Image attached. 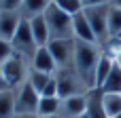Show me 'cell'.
Returning a JSON list of instances; mask_svg holds the SVG:
<instances>
[{"label":"cell","mask_w":121,"mask_h":118,"mask_svg":"<svg viewBox=\"0 0 121 118\" xmlns=\"http://www.w3.org/2000/svg\"><path fill=\"white\" fill-rule=\"evenodd\" d=\"M113 68H115V55L104 49L100 61H98V68H96V89H100L104 84V80L108 78V74L113 72Z\"/></svg>","instance_id":"obj_14"},{"label":"cell","mask_w":121,"mask_h":118,"mask_svg":"<svg viewBox=\"0 0 121 118\" xmlns=\"http://www.w3.org/2000/svg\"><path fill=\"white\" fill-rule=\"evenodd\" d=\"M23 17L19 11H0V38L11 42L15 32L19 30Z\"/></svg>","instance_id":"obj_9"},{"label":"cell","mask_w":121,"mask_h":118,"mask_svg":"<svg viewBox=\"0 0 121 118\" xmlns=\"http://www.w3.org/2000/svg\"><path fill=\"white\" fill-rule=\"evenodd\" d=\"M117 42H119V44H121V38H119V40H117Z\"/></svg>","instance_id":"obj_33"},{"label":"cell","mask_w":121,"mask_h":118,"mask_svg":"<svg viewBox=\"0 0 121 118\" xmlns=\"http://www.w3.org/2000/svg\"><path fill=\"white\" fill-rule=\"evenodd\" d=\"M2 70V76L6 80V87L11 91H15L17 87H21L26 80H28V74H30V65L19 57V55H13L6 63L0 65Z\"/></svg>","instance_id":"obj_6"},{"label":"cell","mask_w":121,"mask_h":118,"mask_svg":"<svg viewBox=\"0 0 121 118\" xmlns=\"http://www.w3.org/2000/svg\"><path fill=\"white\" fill-rule=\"evenodd\" d=\"M47 118H62V116H60V114H57V116H47Z\"/></svg>","instance_id":"obj_31"},{"label":"cell","mask_w":121,"mask_h":118,"mask_svg":"<svg viewBox=\"0 0 121 118\" xmlns=\"http://www.w3.org/2000/svg\"><path fill=\"white\" fill-rule=\"evenodd\" d=\"M13 55H15V53H13L11 42H6V40H2V38H0V65H2V63H6Z\"/></svg>","instance_id":"obj_24"},{"label":"cell","mask_w":121,"mask_h":118,"mask_svg":"<svg viewBox=\"0 0 121 118\" xmlns=\"http://www.w3.org/2000/svg\"><path fill=\"white\" fill-rule=\"evenodd\" d=\"M60 110H62V99H60V97H40L36 114H38L40 118L57 116V114H60Z\"/></svg>","instance_id":"obj_17"},{"label":"cell","mask_w":121,"mask_h":118,"mask_svg":"<svg viewBox=\"0 0 121 118\" xmlns=\"http://www.w3.org/2000/svg\"><path fill=\"white\" fill-rule=\"evenodd\" d=\"M108 34H111V40H117L121 36V8L113 4L108 8Z\"/></svg>","instance_id":"obj_20"},{"label":"cell","mask_w":121,"mask_h":118,"mask_svg":"<svg viewBox=\"0 0 121 118\" xmlns=\"http://www.w3.org/2000/svg\"><path fill=\"white\" fill-rule=\"evenodd\" d=\"M17 110H15V95L11 89L0 91V118H15Z\"/></svg>","instance_id":"obj_18"},{"label":"cell","mask_w":121,"mask_h":118,"mask_svg":"<svg viewBox=\"0 0 121 118\" xmlns=\"http://www.w3.org/2000/svg\"><path fill=\"white\" fill-rule=\"evenodd\" d=\"M51 78H53V74H45V72H38V70H30V74H28V82L36 89L38 95H43V91H45V87L49 84Z\"/></svg>","instance_id":"obj_21"},{"label":"cell","mask_w":121,"mask_h":118,"mask_svg":"<svg viewBox=\"0 0 121 118\" xmlns=\"http://www.w3.org/2000/svg\"><path fill=\"white\" fill-rule=\"evenodd\" d=\"M74 46H77V40L74 38H68V40H51L47 44L49 53L53 55L55 63H57V70L72 68V63H74Z\"/></svg>","instance_id":"obj_8"},{"label":"cell","mask_w":121,"mask_h":118,"mask_svg":"<svg viewBox=\"0 0 121 118\" xmlns=\"http://www.w3.org/2000/svg\"><path fill=\"white\" fill-rule=\"evenodd\" d=\"M113 4V0H83V6H106Z\"/></svg>","instance_id":"obj_26"},{"label":"cell","mask_w":121,"mask_h":118,"mask_svg":"<svg viewBox=\"0 0 121 118\" xmlns=\"http://www.w3.org/2000/svg\"><path fill=\"white\" fill-rule=\"evenodd\" d=\"M87 116L89 118H108L104 110V91L102 89H91L87 91Z\"/></svg>","instance_id":"obj_13"},{"label":"cell","mask_w":121,"mask_h":118,"mask_svg":"<svg viewBox=\"0 0 121 118\" xmlns=\"http://www.w3.org/2000/svg\"><path fill=\"white\" fill-rule=\"evenodd\" d=\"M74 118H89V116H87V112H85V114H81V116H74Z\"/></svg>","instance_id":"obj_30"},{"label":"cell","mask_w":121,"mask_h":118,"mask_svg":"<svg viewBox=\"0 0 121 118\" xmlns=\"http://www.w3.org/2000/svg\"><path fill=\"white\" fill-rule=\"evenodd\" d=\"M104 110L108 118L121 114V93H104Z\"/></svg>","instance_id":"obj_22"},{"label":"cell","mask_w":121,"mask_h":118,"mask_svg":"<svg viewBox=\"0 0 121 118\" xmlns=\"http://www.w3.org/2000/svg\"><path fill=\"white\" fill-rule=\"evenodd\" d=\"M30 21V27H32V34H34V40L38 46H47L51 42V36H49V27H47V21H45V15H38L34 19H28Z\"/></svg>","instance_id":"obj_15"},{"label":"cell","mask_w":121,"mask_h":118,"mask_svg":"<svg viewBox=\"0 0 121 118\" xmlns=\"http://www.w3.org/2000/svg\"><path fill=\"white\" fill-rule=\"evenodd\" d=\"M113 6H119L121 8V0H113Z\"/></svg>","instance_id":"obj_29"},{"label":"cell","mask_w":121,"mask_h":118,"mask_svg":"<svg viewBox=\"0 0 121 118\" xmlns=\"http://www.w3.org/2000/svg\"><path fill=\"white\" fill-rule=\"evenodd\" d=\"M55 6H60L62 11H66L68 15H77L81 13L85 6H83V0H53Z\"/></svg>","instance_id":"obj_23"},{"label":"cell","mask_w":121,"mask_h":118,"mask_svg":"<svg viewBox=\"0 0 121 118\" xmlns=\"http://www.w3.org/2000/svg\"><path fill=\"white\" fill-rule=\"evenodd\" d=\"M11 46H13V53L15 55H19L28 65H32V57H34L38 44L34 40V34H32V27H30V21L28 19L21 21L19 30L15 32V36L11 40Z\"/></svg>","instance_id":"obj_4"},{"label":"cell","mask_w":121,"mask_h":118,"mask_svg":"<svg viewBox=\"0 0 121 118\" xmlns=\"http://www.w3.org/2000/svg\"><path fill=\"white\" fill-rule=\"evenodd\" d=\"M108 8L111 4L106 6H85L83 13L94 30V36H96V42L100 46H106L111 42V34H108Z\"/></svg>","instance_id":"obj_5"},{"label":"cell","mask_w":121,"mask_h":118,"mask_svg":"<svg viewBox=\"0 0 121 118\" xmlns=\"http://www.w3.org/2000/svg\"><path fill=\"white\" fill-rule=\"evenodd\" d=\"M102 46L98 42H81L77 40L74 46V72L81 76V80L87 84V89H96V68L102 57Z\"/></svg>","instance_id":"obj_1"},{"label":"cell","mask_w":121,"mask_h":118,"mask_svg":"<svg viewBox=\"0 0 121 118\" xmlns=\"http://www.w3.org/2000/svg\"><path fill=\"white\" fill-rule=\"evenodd\" d=\"M30 70H38V72H45V74H55L57 72V63H55V59H53V55L49 53L47 46H38L36 49Z\"/></svg>","instance_id":"obj_10"},{"label":"cell","mask_w":121,"mask_h":118,"mask_svg":"<svg viewBox=\"0 0 121 118\" xmlns=\"http://www.w3.org/2000/svg\"><path fill=\"white\" fill-rule=\"evenodd\" d=\"M104 93H121V65L115 61L113 72L108 74V78L104 80V84L100 87Z\"/></svg>","instance_id":"obj_19"},{"label":"cell","mask_w":121,"mask_h":118,"mask_svg":"<svg viewBox=\"0 0 121 118\" xmlns=\"http://www.w3.org/2000/svg\"><path fill=\"white\" fill-rule=\"evenodd\" d=\"M23 0H0V11H19Z\"/></svg>","instance_id":"obj_25"},{"label":"cell","mask_w":121,"mask_h":118,"mask_svg":"<svg viewBox=\"0 0 121 118\" xmlns=\"http://www.w3.org/2000/svg\"><path fill=\"white\" fill-rule=\"evenodd\" d=\"M72 34H74V40H81V42H96V36H94V30L85 17V13H77L72 15Z\"/></svg>","instance_id":"obj_12"},{"label":"cell","mask_w":121,"mask_h":118,"mask_svg":"<svg viewBox=\"0 0 121 118\" xmlns=\"http://www.w3.org/2000/svg\"><path fill=\"white\" fill-rule=\"evenodd\" d=\"M51 2L53 0H23L19 13L23 19H34L38 15H45V11L51 6Z\"/></svg>","instance_id":"obj_16"},{"label":"cell","mask_w":121,"mask_h":118,"mask_svg":"<svg viewBox=\"0 0 121 118\" xmlns=\"http://www.w3.org/2000/svg\"><path fill=\"white\" fill-rule=\"evenodd\" d=\"M85 110H87V93H85V95H74V97L62 99L60 116L62 118H74V116L85 114Z\"/></svg>","instance_id":"obj_11"},{"label":"cell","mask_w":121,"mask_h":118,"mask_svg":"<svg viewBox=\"0 0 121 118\" xmlns=\"http://www.w3.org/2000/svg\"><path fill=\"white\" fill-rule=\"evenodd\" d=\"M115 118H121V114H117V116H115Z\"/></svg>","instance_id":"obj_32"},{"label":"cell","mask_w":121,"mask_h":118,"mask_svg":"<svg viewBox=\"0 0 121 118\" xmlns=\"http://www.w3.org/2000/svg\"><path fill=\"white\" fill-rule=\"evenodd\" d=\"M15 118H40L38 114H17Z\"/></svg>","instance_id":"obj_28"},{"label":"cell","mask_w":121,"mask_h":118,"mask_svg":"<svg viewBox=\"0 0 121 118\" xmlns=\"http://www.w3.org/2000/svg\"><path fill=\"white\" fill-rule=\"evenodd\" d=\"M45 21H47L51 40H68V38H74V34H72V15H68L66 11H62L53 2L45 11Z\"/></svg>","instance_id":"obj_2"},{"label":"cell","mask_w":121,"mask_h":118,"mask_svg":"<svg viewBox=\"0 0 121 118\" xmlns=\"http://www.w3.org/2000/svg\"><path fill=\"white\" fill-rule=\"evenodd\" d=\"M53 76H55V82H57V97L60 99L74 97V95H85L87 91H91L81 80V76L74 72V68H62Z\"/></svg>","instance_id":"obj_3"},{"label":"cell","mask_w":121,"mask_h":118,"mask_svg":"<svg viewBox=\"0 0 121 118\" xmlns=\"http://www.w3.org/2000/svg\"><path fill=\"white\" fill-rule=\"evenodd\" d=\"M9 87H6V80H4V76H2V70H0V91H6Z\"/></svg>","instance_id":"obj_27"},{"label":"cell","mask_w":121,"mask_h":118,"mask_svg":"<svg viewBox=\"0 0 121 118\" xmlns=\"http://www.w3.org/2000/svg\"><path fill=\"white\" fill-rule=\"evenodd\" d=\"M119 38H121V36H119ZM119 38H117V40H119Z\"/></svg>","instance_id":"obj_34"},{"label":"cell","mask_w":121,"mask_h":118,"mask_svg":"<svg viewBox=\"0 0 121 118\" xmlns=\"http://www.w3.org/2000/svg\"><path fill=\"white\" fill-rule=\"evenodd\" d=\"M13 95H15V110H17V114H36L40 95L36 93V89L28 80L21 87H17L13 91Z\"/></svg>","instance_id":"obj_7"}]
</instances>
